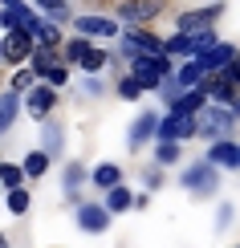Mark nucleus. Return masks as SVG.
<instances>
[{
    "label": "nucleus",
    "mask_w": 240,
    "mask_h": 248,
    "mask_svg": "<svg viewBox=\"0 0 240 248\" xmlns=\"http://www.w3.org/2000/svg\"><path fill=\"white\" fill-rule=\"evenodd\" d=\"M29 53H33V33H29V29H13V33L0 37V61H8V65H25Z\"/></svg>",
    "instance_id": "1a4fd4ad"
},
{
    "label": "nucleus",
    "mask_w": 240,
    "mask_h": 248,
    "mask_svg": "<svg viewBox=\"0 0 240 248\" xmlns=\"http://www.w3.org/2000/svg\"><path fill=\"white\" fill-rule=\"evenodd\" d=\"M204 90H208V102H220V106H236V102H240V90L224 74H208L204 78Z\"/></svg>",
    "instance_id": "ddd939ff"
},
{
    "label": "nucleus",
    "mask_w": 240,
    "mask_h": 248,
    "mask_svg": "<svg viewBox=\"0 0 240 248\" xmlns=\"http://www.w3.org/2000/svg\"><path fill=\"white\" fill-rule=\"evenodd\" d=\"M163 183H167V175H163V167H147L143 171V191H163Z\"/></svg>",
    "instance_id": "c9c22d12"
},
{
    "label": "nucleus",
    "mask_w": 240,
    "mask_h": 248,
    "mask_svg": "<svg viewBox=\"0 0 240 248\" xmlns=\"http://www.w3.org/2000/svg\"><path fill=\"white\" fill-rule=\"evenodd\" d=\"M236 57H240V49H236Z\"/></svg>",
    "instance_id": "c03bdc74"
},
{
    "label": "nucleus",
    "mask_w": 240,
    "mask_h": 248,
    "mask_svg": "<svg viewBox=\"0 0 240 248\" xmlns=\"http://www.w3.org/2000/svg\"><path fill=\"white\" fill-rule=\"evenodd\" d=\"M33 81H37V74L29 65H20V69H13V78H8V90H13V94H25Z\"/></svg>",
    "instance_id": "473e14b6"
},
{
    "label": "nucleus",
    "mask_w": 240,
    "mask_h": 248,
    "mask_svg": "<svg viewBox=\"0 0 240 248\" xmlns=\"http://www.w3.org/2000/svg\"><path fill=\"white\" fill-rule=\"evenodd\" d=\"M33 45H49V49H61V25L49 16H41L33 25Z\"/></svg>",
    "instance_id": "4be33fe9"
},
{
    "label": "nucleus",
    "mask_w": 240,
    "mask_h": 248,
    "mask_svg": "<svg viewBox=\"0 0 240 248\" xmlns=\"http://www.w3.org/2000/svg\"><path fill=\"white\" fill-rule=\"evenodd\" d=\"M163 53L175 57V61L195 57V53H192V37H187V33H167V37H163Z\"/></svg>",
    "instance_id": "b1692460"
},
{
    "label": "nucleus",
    "mask_w": 240,
    "mask_h": 248,
    "mask_svg": "<svg viewBox=\"0 0 240 248\" xmlns=\"http://www.w3.org/2000/svg\"><path fill=\"white\" fill-rule=\"evenodd\" d=\"M57 61H61V49H49V45H33V53H29V61H25V65L33 69V74H37V81H41V78L49 74V69L57 65Z\"/></svg>",
    "instance_id": "a211bd4d"
},
{
    "label": "nucleus",
    "mask_w": 240,
    "mask_h": 248,
    "mask_svg": "<svg viewBox=\"0 0 240 248\" xmlns=\"http://www.w3.org/2000/svg\"><path fill=\"white\" fill-rule=\"evenodd\" d=\"M175 65H179V61L167 57V53H130V57H127V74L139 81L147 94L159 86L163 78H175Z\"/></svg>",
    "instance_id": "f257e3e1"
},
{
    "label": "nucleus",
    "mask_w": 240,
    "mask_h": 248,
    "mask_svg": "<svg viewBox=\"0 0 240 248\" xmlns=\"http://www.w3.org/2000/svg\"><path fill=\"white\" fill-rule=\"evenodd\" d=\"M212 167H224V171H236V142L232 139H216L208 142V155H204Z\"/></svg>",
    "instance_id": "4468645a"
},
{
    "label": "nucleus",
    "mask_w": 240,
    "mask_h": 248,
    "mask_svg": "<svg viewBox=\"0 0 240 248\" xmlns=\"http://www.w3.org/2000/svg\"><path fill=\"white\" fill-rule=\"evenodd\" d=\"M224 16V0H212V4H192L175 16V33H204V29H216V20Z\"/></svg>",
    "instance_id": "20e7f679"
},
{
    "label": "nucleus",
    "mask_w": 240,
    "mask_h": 248,
    "mask_svg": "<svg viewBox=\"0 0 240 248\" xmlns=\"http://www.w3.org/2000/svg\"><path fill=\"white\" fill-rule=\"evenodd\" d=\"M8 4H16V0H0V8H8Z\"/></svg>",
    "instance_id": "79ce46f5"
},
{
    "label": "nucleus",
    "mask_w": 240,
    "mask_h": 248,
    "mask_svg": "<svg viewBox=\"0 0 240 248\" xmlns=\"http://www.w3.org/2000/svg\"><path fill=\"white\" fill-rule=\"evenodd\" d=\"M4 203H8V212H13V216H25L29 208H33V195H29V187H13Z\"/></svg>",
    "instance_id": "7c9ffc66"
},
{
    "label": "nucleus",
    "mask_w": 240,
    "mask_h": 248,
    "mask_svg": "<svg viewBox=\"0 0 240 248\" xmlns=\"http://www.w3.org/2000/svg\"><path fill=\"white\" fill-rule=\"evenodd\" d=\"M90 183L94 191H110L122 183V163H98V167H90Z\"/></svg>",
    "instance_id": "f3484780"
},
{
    "label": "nucleus",
    "mask_w": 240,
    "mask_h": 248,
    "mask_svg": "<svg viewBox=\"0 0 240 248\" xmlns=\"http://www.w3.org/2000/svg\"><path fill=\"white\" fill-rule=\"evenodd\" d=\"M179 187L195 200H212L220 191V167H212L208 159H195V163H183L179 167Z\"/></svg>",
    "instance_id": "7ed1b4c3"
},
{
    "label": "nucleus",
    "mask_w": 240,
    "mask_h": 248,
    "mask_svg": "<svg viewBox=\"0 0 240 248\" xmlns=\"http://www.w3.org/2000/svg\"><path fill=\"white\" fill-rule=\"evenodd\" d=\"M236 220V208H232V203H216V228H228V224H232Z\"/></svg>",
    "instance_id": "4c0bfd02"
},
{
    "label": "nucleus",
    "mask_w": 240,
    "mask_h": 248,
    "mask_svg": "<svg viewBox=\"0 0 240 248\" xmlns=\"http://www.w3.org/2000/svg\"><path fill=\"white\" fill-rule=\"evenodd\" d=\"M224 78H228V81H232V86L240 90V57L232 61V65H224Z\"/></svg>",
    "instance_id": "58836bf2"
},
{
    "label": "nucleus",
    "mask_w": 240,
    "mask_h": 248,
    "mask_svg": "<svg viewBox=\"0 0 240 248\" xmlns=\"http://www.w3.org/2000/svg\"><path fill=\"white\" fill-rule=\"evenodd\" d=\"M183 163V142H155V167H175Z\"/></svg>",
    "instance_id": "a878e982"
},
{
    "label": "nucleus",
    "mask_w": 240,
    "mask_h": 248,
    "mask_svg": "<svg viewBox=\"0 0 240 248\" xmlns=\"http://www.w3.org/2000/svg\"><path fill=\"white\" fill-rule=\"evenodd\" d=\"M192 139H195V114H175V110H167L159 118L155 142H192Z\"/></svg>",
    "instance_id": "6e6552de"
},
{
    "label": "nucleus",
    "mask_w": 240,
    "mask_h": 248,
    "mask_svg": "<svg viewBox=\"0 0 240 248\" xmlns=\"http://www.w3.org/2000/svg\"><path fill=\"white\" fill-rule=\"evenodd\" d=\"M204 78H208V69L200 65V57H187L175 65V81H179L183 90H192V86H204Z\"/></svg>",
    "instance_id": "6ab92c4d"
},
{
    "label": "nucleus",
    "mask_w": 240,
    "mask_h": 248,
    "mask_svg": "<svg viewBox=\"0 0 240 248\" xmlns=\"http://www.w3.org/2000/svg\"><path fill=\"white\" fill-rule=\"evenodd\" d=\"M90 183V167L86 163H65V167H61V191H81Z\"/></svg>",
    "instance_id": "412c9836"
},
{
    "label": "nucleus",
    "mask_w": 240,
    "mask_h": 248,
    "mask_svg": "<svg viewBox=\"0 0 240 248\" xmlns=\"http://www.w3.org/2000/svg\"><path fill=\"white\" fill-rule=\"evenodd\" d=\"M228 248H240V244H228Z\"/></svg>",
    "instance_id": "37998d69"
},
{
    "label": "nucleus",
    "mask_w": 240,
    "mask_h": 248,
    "mask_svg": "<svg viewBox=\"0 0 240 248\" xmlns=\"http://www.w3.org/2000/svg\"><path fill=\"white\" fill-rule=\"evenodd\" d=\"M151 208V191H134V212H147Z\"/></svg>",
    "instance_id": "ea45409f"
},
{
    "label": "nucleus",
    "mask_w": 240,
    "mask_h": 248,
    "mask_svg": "<svg viewBox=\"0 0 240 248\" xmlns=\"http://www.w3.org/2000/svg\"><path fill=\"white\" fill-rule=\"evenodd\" d=\"M69 25H74L78 37H90V41H114V37H122V25L110 13H81V16L69 20Z\"/></svg>",
    "instance_id": "39448f33"
},
{
    "label": "nucleus",
    "mask_w": 240,
    "mask_h": 248,
    "mask_svg": "<svg viewBox=\"0 0 240 248\" xmlns=\"http://www.w3.org/2000/svg\"><path fill=\"white\" fill-rule=\"evenodd\" d=\"M0 183H4L8 191L25 187V171H20V163H0Z\"/></svg>",
    "instance_id": "2f4dec72"
},
{
    "label": "nucleus",
    "mask_w": 240,
    "mask_h": 248,
    "mask_svg": "<svg viewBox=\"0 0 240 248\" xmlns=\"http://www.w3.org/2000/svg\"><path fill=\"white\" fill-rule=\"evenodd\" d=\"M33 4H37V13H41V16L57 20V25H65V20H74V16H69V4H65V0H33Z\"/></svg>",
    "instance_id": "c85d7f7f"
},
{
    "label": "nucleus",
    "mask_w": 240,
    "mask_h": 248,
    "mask_svg": "<svg viewBox=\"0 0 240 248\" xmlns=\"http://www.w3.org/2000/svg\"><path fill=\"white\" fill-rule=\"evenodd\" d=\"M106 94V81H102L98 74H86L81 78V98H102Z\"/></svg>",
    "instance_id": "e433bc0d"
},
{
    "label": "nucleus",
    "mask_w": 240,
    "mask_h": 248,
    "mask_svg": "<svg viewBox=\"0 0 240 248\" xmlns=\"http://www.w3.org/2000/svg\"><path fill=\"white\" fill-rule=\"evenodd\" d=\"M204 106H208V90L204 86H192V90H183L167 110H175V114H200Z\"/></svg>",
    "instance_id": "dca6fc26"
},
{
    "label": "nucleus",
    "mask_w": 240,
    "mask_h": 248,
    "mask_svg": "<svg viewBox=\"0 0 240 248\" xmlns=\"http://www.w3.org/2000/svg\"><path fill=\"white\" fill-rule=\"evenodd\" d=\"M236 126H240V114L232 106H220V102H208L200 114H195V139H204V142L228 139Z\"/></svg>",
    "instance_id": "f03ea898"
},
{
    "label": "nucleus",
    "mask_w": 240,
    "mask_h": 248,
    "mask_svg": "<svg viewBox=\"0 0 240 248\" xmlns=\"http://www.w3.org/2000/svg\"><path fill=\"white\" fill-rule=\"evenodd\" d=\"M110 65V49H102V45H90V53L81 57V74H102V69Z\"/></svg>",
    "instance_id": "bb28decb"
},
{
    "label": "nucleus",
    "mask_w": 240,
    "mask_h": 248,
    "mask_svg": "<svg viewBox=\"0 0 240 248\" xmlns=\"http://www.w3.org/2000/svg\"><path fill=\"white\" fill-rule=\"evenodd\" d=\"M74 220H78V232H86V236H106L114 216L106 212V203H102V200H81L78 208H74Z\"/></svg>",
    "instance_id": "0eeeda50"
},
{
    "label": "nucleus",
    "mask_w": 240,
    "mask_h": 248,
    "mask_svg": "<svg viewBox=\"0 0 240 248\" xmlns=\"http://www.w3.org/2000/svg\"><path fill=\"white\" fill-rule=\"evenodd\" d=\"M232 61H236V45L232 41H216L212 49L200 53V65L208 69V74H224V65H232Z\"/></svg>",
    "instance_id": "f8f14e48"
},
{
    "label": "nucleus",
    "mask_w": 240,
    "mask_h": 248,
    "mask_svg": "<svg viewBox=\"0 0 240 248\" xmlns=\"http://www.w3.org/2000/svg\"><path fill=\"white\" fill-rule=\"evenodd\" d=\"M20 114V94H13V90H4L0 94V130H8Z\"/></svg>",
    "instance_id": "cd10ccee"
},
{
    "label": "nucleus",
    "mask_w": 240,
    "mask_h": 248,
    "mask_svg": "<svg viewBox=\"0 0 240 248\" xmlns=\"http://www.w3.org/2000/svg\"><path fill=\"white\" fill-rule=\"evenodd\" d=\"M163 8H167V0H118L110 16L118 25H151Z\"/></svg>",
    "instance_id": "423d86ee"
},
{
    "label": "nucleus",
    "mask_w": 240,
    "mask_h": 248,
    "mask_svg": "<svg viewBox=\"0 0 240 248\" xmlns=\"http://www.w3.org/2000/svg\"><path fill=\"white\" fill-rule=\"evenodd\" d=\"M155 130H159V114L155 110H143L127 126V151H143L147 142H155Z\"/></svg>",
    "instance_id": "9b49d317"
},
{
    "label": "nucleus",
    "mask_w": 240,
    "mask_h": 248,
    "mask_svg": "<svg viewBox=\"0 0 240 248\" xmlns=\"http://www.w3.org/2000/svg\"><path fill=\"white\" fill-rule=\"evenodd\" d=\"M57 94H61V90L45 86V81H33L20 98H25V110H29L33 118H49V114H53V106H57Z\"/></svg>",
    "instance_id": "9d476101"
},
{
    "label": "nucleus",
    "mask_w": 240,
    "mask_h": 248,
    "mask_svg": "<svg viewBox=\"0 0 240 248\" xmlns=\"http://www.w3.org/2000/svg\"><path fill=\"white\" fill-rule=\"evenodd\" d=\"M102 203H106L110 216H127V212H134V191L127 187V183H118V187L102 191Z\"/></svg>",
    "instance_id": "2eb2a0df"
},
{
    "label": "nucleus",
    "mask_w": 240,
    "mask_h": 248,
    "mask_svg": "<svg viewBox=\"0 0 240 248\" xmlns=\"http://www.w3.org/2000/svg\"><path fill=\"white\" fill-rule=\"evenodd\" d=\"M49 163H53V159H49V155L37 147V151H29L25 159H20V171H25V179H41V175L49 171Z\"/></svg>",
    "instance_id": "393cba45"
},
{
    "label": "nucleus",
    "mask_w": 240,
    "mask_h": 248,
    "mask_svg": "<svg viewBox=\"0 0 240 248\" xmlns=\"http://www.w3.org/2000/svg\"><path fill=\"white\" fill-rule=\"evenodd\" d=\"M155 94H159V102H163V106H171V102H175V98L183 94V86H179L175 78H163L159 86H155Z\"/></svg>",
    "instance_id": "72a5a7b5"
},
{
    "label": "nucleus",
    "mask_w": 240,
    "mask_h": 248,
    "mask_svg": "<svg viewBox=\"0 0 240 248\" xmlns=\"http://www.w3.org/2000/svg\"><path fill=\"white\" fill-rule=\"evenodd\" d=\"M41 151H45L49 159H61V151H65V130H61L57 122H45V126H41Z\"/></svg>",
    "instance_id": "aec40b11"
},
{
    "label": "nucleus",
    "mask_w": 240,
    "mask_h": 248,
    "mask_svg": "<svg viewBox=\"0 0 240 248\" xmlns=\"http://www.w3.org/2000/svg\"><path fill=\"white\" fill-rule=\"evenodd\" d=\"M41 81H45V86H53V90H65V86H69V65H65V61H57V65L49 69Z\"/></svg>",
    "instance_id": "f704fd0d"
},
{
    "label": "nucleus",
    "mask_w": 240,
    "mask_h": 248,
    "mask_svg": "<svg viewBox=\"0 0 240 248\" xmlns=\"http://www.w3.org/2000/svg\"><path fill=\"white\" fill-rule=\"evenodd\" d=\"M0 248H13V244H8V236H4V232H0Z\"/></svg>",
    "instance_id": "a19ab883"
},
{
    "label": "nucleus",
    "mask_w": 240,
    "mask_h": 248,
    "mask_svg": "<svg viewBox=\"0 0 240 248\" xmlns=\"http://www.w3.org/2000/svg\"><path fill=\"white\" fill-rule=\"evenodd\" d=\"M114 94H118L122 102H139L143 94H147V90H143V86H139V81H134L130 74H122V78H118V86H114Z\"/></svg>",
    "instance_id": "c756f323"
},
{
    "label": "nucleus",
    "mask_w": 240,
    "mask_h": 248,
    "mask_svg": "<svg viewBox=\"0 0 240 248\" xmlns=\"http://www.w3.org/2000/svg\"><path fill=\"white\" fill-rule=\"evenodd\" d=\"M90 45H94V41L90 37H69V41H61V61H65V65H81V57H86L90 53Z\"/></svg>",
    "instance_id": "5701e85b"
}]
</instances>
